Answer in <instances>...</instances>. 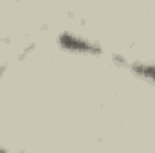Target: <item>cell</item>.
I'll return each instance as SVG.
<instances>
[{
  "instance_id": "cell-2",
  "label": "cell",
  "mask_w": 155,
  "mask_h": 153,
  "mask_svg": "<svg viewBox=\"0 0 155 153\" xmlns=\"http://www.w3.org/2000/svg\"><path fill=\"white\" fill-rule=\"evenodd\" d=\"M126 67L137 77L155 85V61H139V60H135V61H128Z\"/></svg>"
},
{
  "instance_id": "cell-1",
  "label": "cell",
  "mask_w": 155,
  "mask_h": 153,
  "mask_svg": "<svg viewBox=\"0 0 155 153\" xmlns=\"http://www.w3.org/2000/svg\"><path fill=\"white\" fill-rule=\"evenodd\" d=\"M56 41H58L60 49L72 52V54H83V56H101L103 54V47L96 40L85 38V36L71 33V31L60 33Z\"/></svg>"
},
{
  "instance_id": "cell-3",
  "label": "cell",
  "mask_w": 155,
  "mask_h": 153,
  "mask_svg": "<svg viewBox=\"0 0 155 153\" xmlns=\"http://www.w3.org/2000/svg\"><path fill=\"white\" fill-rule=\"evenodd\" d=\"M2 150H4V148H2V146H0V151H2Z\"/></svg>"
}]
</instances>
